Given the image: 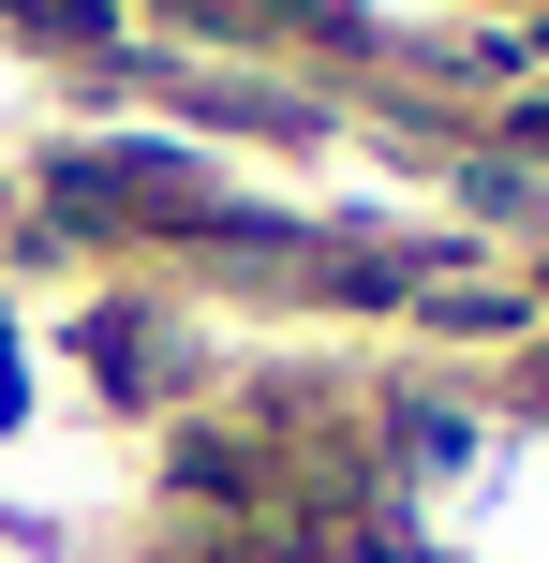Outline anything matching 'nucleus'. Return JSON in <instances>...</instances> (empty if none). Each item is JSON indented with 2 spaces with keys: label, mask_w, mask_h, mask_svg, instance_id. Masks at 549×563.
<instances>
[{
  "label": "nucleus",
  "mask_w": 549,
  "mask_h": 563,
  "mask_svg": "<svg viewBox=\"0 0 549 563\" xmlns=\"http://www.w3.org/2000/svg\"><path fill=\"white\" fill-rule=\"evenodd\" d=\"M402 563H549V400H461L386 475Z\"/></svg>",
  "instance_id": "obj_1"
},
{
  "label": "nucleus",
  "mask_w": 549,
  "mask_h": 563,
  "mask_svg": "<svg viewBox=\"0 0 549 563\" xmlns=\"http://www.w3.org/2000/svg\"><path fill=\"white\" fill-rule=\"evenodd\" d=\"M342 563H402V549H342Z\"/></svg>",
  "instance_id": "obj_2"
}]
</instances>
